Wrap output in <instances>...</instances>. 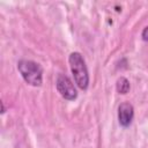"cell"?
Instances as JSON below:
<instances>
[{
	"label": "cell",
	"mask_w": 148,
	"mask_h": 148,
	"mask_svg": "<svg viewBox=\"0 0 148 148\" xmlns=\"http://www.w3.org/2000/svg\"><path fill=\"white\" fill-rule=\"evenodd\" d=\"M130 88H131V84H130V81L125 77V76H120L118 80H117V83H116V89L119 94L121 95H125L130 91Z\"/></svg>",
	"instance_id": "5"
},
{
	"label": "cell",
	"mask_w": 148,
	"mask_h": 148,
	"mask_svg": "<svg viewBox=\"0 0 148 148\" xmlns=\"http://www.w3.org/2000/svg\"><path fill=\"white\" fill-rule=\"evenodd\" d=\"M56 88L60 96L67 101H74L77 97L76 88L73 81L65 74H58L56 79Z\"/></svg>",
	"instance_id": "3"
},
{
	"label": "cell",
	"mask_w": 148,
	"mask_h": 148,
	"mask_svg": "<svg viewBox=\"0 0 148 148\" xmlns=\"http://www.w3.org/2000/svg\"><path fill=\"white\" fill-rule=\"evenodd\" d=\"M141 37H142V39H143L145 42H148V25L142 30V32H141Z\"/></svg>",
	"instance_id": "6"
},
{
	"label": "cell",
	"mask_w": 148,
	"mask_h": 148,
	"mask_svg": "<svg viewBox=\"0 0 148 148\" xmlns=\"http://www.w3.org/2000/svg\"><path fill=\"white\" fill-rule=\"evenodd\" d=\"M17 71L22 79L32 87H40L43 83V68L42 66L34 61L21 59L17 61Z\"/></svg>",
	"instance_id": "2"
},
{
	"label": "cell",
	"mask_w": 148,
	"mask_h": 148,
	"mask_svg": "<svg viewBox=\"0 0 148 148\" xmlns=\"http://www.w3.org/2000/svg\"><path fill=\"white\" fill-rule=\"evenodd\" d=\"M68 64L76 86L81 90H87L89 86V73L82 54L80 52H72L68 56Z\"/></svg>",
	"instance_id": "1"
},
{
	"label": "cell",
	"mask_w": 148,
	"mask_h": 148,
	"mask_svg": "<svg viewBox=\"0 0 148 148\" xmlns=\"http://www.w3.org/2000/svg\"><path fill=\"white\" fill-rule=\"evenodd\" d=\"M134 118V108L130 102H123L118 106V121L121 127H128Z\"/></svg>",
	"instance_id": "4"
}]
</instances>
